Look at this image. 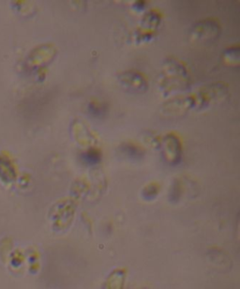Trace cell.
I'll return each mask as SVG.
<instances>
[{
    "instance_id": "obj_1",
    "label": "cell",
    "mask_w": 240,
    "mask_h": 289,
    "mask_svg": "<svg viewBox=\"0 0 240 289\" xmlns=\"http://www.w3.org/2000/svg\"><path fill=\"white\" fill-rule=\"evenodd\" d=\"M120 82L127 88H130V90L133 91H143L147 87L144 78L134 72H127L125 74H122L120 76Z\"/></svg>"
},
{
    "instance_id": "obj_5",
    "label": "cell",
    "mask_w": 240,
    "mask_h": 289,
    "mask_svg": "<svg viewBox=\"0 0 240 289\" xmlns=\"http://www.w3.org/2000/svg\"><path fill=\"white\" fill-rule=\"evenodd\" d=\"M89 111L91 114H95L96 115H99L104 113V109L102 106H98L97 104H91L89 105Z\"/></svg>"
},
{
    "instance_id": "obj_3",
    "label": "cell",
    "mask_w": 240,
    "mask_h": 289,
    "mask_svg": "<svg viewBox=\"0 0 240 289\" xmlns=\"http://www.w3.org/2000/svg\"><path fill=\"white\" fill-rule=\"evenodd\" d=\"M164 145H165V148H166V152L168 153L171 156L170 158L172 159V156H174L173 160L178 158L180 153V146L179 142H178L176 137H174V136H168L165 138Z\"/></svg>"
},
{
    "instance_id": "obj_4",
    "label": "cell",
    "mask_w": 240,
    "mask_h": 289,
    "mask_svg": "<svg viewBox=\"0 0 240 289\" xmlns=\"http://www.w3.org/2000/svg\"><path fill=\"white\" fill-rule=\"evenodd\" d=\"M99 159H101L99 152L98 150H95V149H89L88 151H86L82 154L83 161L86 164H90V165L98 163Z\"/></svg>"
},
{
    "instance_id": "obj_2",
    "label": "cell",
    "mask_w": 240,
    "mask_h": 289,
    "mask_svg": "<svg viewBox=\"0 0 240 289\" xmlns=\"http://www.w3.org/2000/svg\"><path fill=\"white\" fill-rule=\"evenodd\" d=\"M119 152L125 156L127 158L131 159V160H137V159H141L144 155L141 147H138L134 144L131 143H124L119 147Z\"/></svg>"
}]
</instances>
